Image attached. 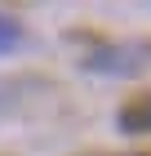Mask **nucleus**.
Listing matches in <instances>:
<instances>
[{"label": "nucleus", "instance_id": "f03ea898", "mask_svg": "<svg viewBox=\"0 0 151 156\" xmlns=\"http://www.w3.org/2000/svg\"><path fill=\"white\" fill-rule=\"evenodd\" d=\"M120 129L125 134H151V94H138L120 107Z\"/></svg>", "mask_w": 151, "mask_h": 156}, {"label": "nucleus", "instance_id": "7ed1b4c3", "mask_svg": "<svg viewBox=\"0 0 151 156\" xmlns=\"http://www.w3.org/2000/svg\"><path fill=\"white\" fill-rule=\"evenodd\" d=\"M18 45H22V23H18V18H9V13H0V58H5V54H13Z\"/></svg>", "mask_w": 151, "mask_h": 156}, {"label": "nucleus", "instance_id": "f257e3e1", "mask_svg": "<svg viewBox=\"0 0 151 156\" xmlns=\"http://www.w3.org/2000/svg\"><path fill=\"white\" fill-rule=\"evenodd\" d=\"M147 49L151 45H111V49H98V54H89V72H107V76H133L147 67Z\"/></svg>", "mask_w": 151, "mask_h": 156}]
</instances>
